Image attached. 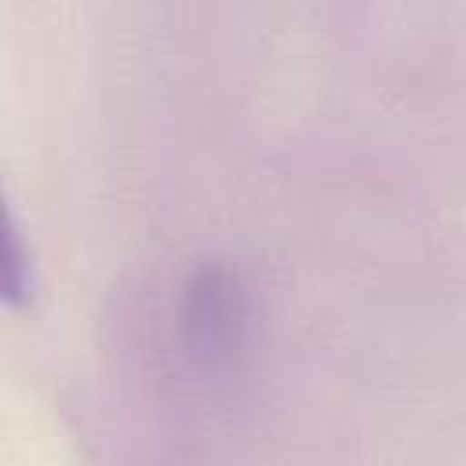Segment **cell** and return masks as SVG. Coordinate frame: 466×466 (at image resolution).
I'll list each match as a JSON object with an SVG mask.
<instances>
[{
  "mask_svg": "<svg viewBox=\"0 0 466 466\" xmlns=\"http://www.w3.org/2000/svg\"><path fill=\"white\" fill-rule=\"evenodd\" d=\"M186 328L200 364H229L240 350L244 295L226 266H200L186 295Z\"/></svg>",
  "mask_w": 466,
  "mask_h": 466,
  "instance_id": "1",
  "label": "cell"
},
{
  "mask_svg": "<svg viewBox=\"0 0 466 466\" xmlns=\"http://www.w3.org/2000/svg\"><path fill=\"white\" fill-rule=\"evenodd\" d=\"M4 258H7V277H4V295L11 306H25L33 295V258L22 248V229L15 222V215L7 211L4 218Z\"/></svg>",
  "mask_w": 466,
  "mask_h": 466,
  "instance_id": "2",
  "label": "cell"
}]
</instances>
